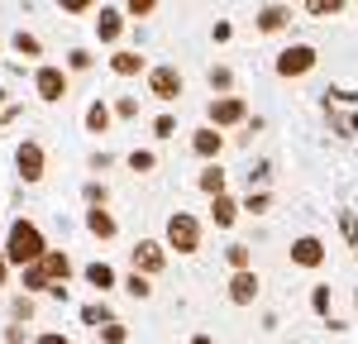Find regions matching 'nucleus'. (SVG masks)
I'll use <instances>...</instances> for the list:
<instances>
[{
    "label": "nucleus",
    "mask_w": 358,
    "mask_h": 344,
    "mask_svg": "<svg viewBox=\"0 0 358 344\" xmlns=\"http://www.w3.org/2000/svg\"><path fill=\"white\" fill-rule=\"evenodd\" d=\"M5 258H10V268H24V263H34V258H43V249H48V239H43V229L34 225V220H15V225L5 229Z\"/></svg>",
    "instance_id": "nucleus-1"
},
{
    "label": "nucleus",
    "mask_w": 358,
    "mask_h": 344,
    "mask_svg": "<svg viewBox=\"0 0 358 344\" xmlns=\"http://www.w3.org/2000/svg\"><path fill=\"white\" fill-rule=\"evenodd\" d=\"M67 91H72V72H67V67H57V62H38V67H34V96H38L43 106H62Z\"/></svg>",
    "instance_id": "nucleus-2"
},
{
    "label": "nucleus",
    "mask_w": 358,
    "mask_h": 344,
    "mask_svg": "<svg viewBox=\"0 0 358 344\" xmlns=\"http://www.w3.org/2000/svg\"><path fill=\"white\" fill-rule=\"evenodd\" d=\"M163 244L177 249V254H196L201 249V220L192 210H172L167 215V229H163Z\"/></svg>",
    "instance_id": "nucleus-3"
},
{
    "label": "nucleus",
    "mask_w": 358,
    "mask_h": 344,
    "mask_svg": "<svg viewBox=\"0 0 358 344\" xmlns=\"http://www.w3.org/2000/svg\"><path fill=\"white\" fill-rule=\"evenodd\" d=\"M38 268H43V278H48V296H67V282H72V273H77V263L67 258V249H43V258H34Z\"/></svg>",
    "instance_id": "nucleus-4"
},
{
    "label": "nucleus",
    "mask_w": 358,
    "mask_h": 344,
    "mask_svg": "<svg viewBox=\"0 0 358 344\" xmlns=\"http://www.w3.org/2000/svg\"><path fill=\"white\" fill-rule=\"evenodd\" d=\"M143 77H148V96H153V101H163V106H172V101H182V91H187V82H182V72H177L172 62H158V67H148Z\"/></svg>",
    "instance_id": "nucleus-5"
},
{
    "label": "nucleus",
    "mask_w": 358,
    "mask_h": 344,
    "mask_svg": "<svg viewBox=\"0 0 358 344\" xmlns=\"http://www.w3.org/2000/svg\"><path fill=\"white\" fill-rule=\"evenodd\" d=\"M15 168H20V177H24L29 187H34V182H43V172H48V153H43V143L24 139L20 148H15Z\"/></svg>",
    "instance_id": "nucleus-6"
},
{
    "label": "nucleus",
    "mask_w": 358,
    "mask_h": 344,
    "mask_svg": "<svg viewBox=\"0 0 358 344\" xmlns=\"http://www.w3.org/2000/svg\"><path fill=\"white\" fill-rule=\"evenodd\" d=\"M315 62H320V53H315L310 43H292V48L277 53V77H306Z\"/></svg>",
    "instance_id": "nucleus-7"
},
{
    "label": "nucleus",
    "mask_w": 358,
    "mask_h": 344,
    "mask_svg": "<svg viewBox=\"0 0 358 344\" xmlns=\"http://www.w3.org/2000/svg\"><path fill=\"white\" fill-rule=\"evenodd\" d=\"M206 115H210V124H215V129H234V124H244V120H248V106L239 101V96H229V91H224V96H215V101L206 106Z\"/></svg>",
    "instance_id": "nucleus-8"
},
{
    "label": "nucleus",
    "mask_w": 358,
    "mask_h": 344,
    "mask_svg": "<svg viewBox=\"0 0 358 344\" xmlns=\"http://www.w3.org/2000/svg\"><path fill=\"white\" fill-rule=\"evenodd\" d=\"M129 263H134V273L158 278V273L167 268V244H158V239H138L134 249H129Z\"/></svg>",
    "instance_id": "nucleus-9"
},
{
    "label": "nucleus",
    "mask_w": 358,
    "mask_h": 344,
    "mask_svg": "<svg viewBox=\"0 0 358 344\" xmlns=\"http://www.w3.org/2000/svg\"><path fill=\"white\" fill-rule=\"evenodd\" d=\"M258 292H263L258 273H253V268H234V278H229V301H234V306H253Z\"/></svg>",
    "instance_id": "nucleus-10"
},
{
    "label": "nucleus",
    "mask_w": 358,
    "mask_h": 344,
    "mask_svg": "<svg viewBox=\"0 0 358 344\" xmlns=\"http://www.w3.org/2000/svg\"><path fill=\"white\" fill-rule=\"evenodd\" d=\"M124 24H129V15H124V10H110V5H101L96 38H101V43H120V38H124Z\"/></svg>",
    "instance_id": "nucleus-11"
},
{
    "label": "nucleus",
    "mask_w": 358,
    "mask_h": 344,
    "mask_svg": "<svg viewBox=\"0 0 358 344\" xmlns=\"http://www.w3.org/2000/svg\"><path fill=\"white\" fill-rule=\"evenodd\" d=\"M292 263H296V268H320V263H325V239L301 234V239L292 244Z\"/></svg>",
    "instance_id": "nucleus-12"
},
{
    "label": "nucleus",
    "mask_w": 358,
    "mask_h": 344,
    "mask_svg": "<svg viewBox=\"0 0 358 344\" xmlns=\"http://www.w3.org/2000/svg\"><path fill=\"white\" fill-rule=\"evenodd\" d=\"M110 72L115 77H143V72H148V57L138 53V48H115L110 53Z\"/></svg>",
    "instance_id": "nucleus-13"
},
{
    "label": "nucleus",
    "mask_w": 358,
    "mask_h": 344,
    "mask_svg": "<svg viewBox=\"0 0 358 344\" xmlns=\"http://www.w3.org/2000/svg\"><path fill=\"white\" fill-rule=\"evenodd\" d=\"M220 148H224V134L215 129V124H206V129H196V134H192V153H196V158H206V163H215Z\"/></svg>",
    "instance_id": "nucleus-14"
},
{
    "label": "nucleus",
    "mask_w": 358,
    "mask_h": 344,
    "mask_svg": "<svg viewBox=\"0 0 358 344\" xmlns=\"http://www.w3.org/2000/svg\"><path fill=\"white\" fill-rule=\"evenodd\" d=\"M86 229H91L96 239H115V234H120V220H115L106 206H86Z\"/></svg>",
    "instance_id": "nucleus-15"
},
{
    "label": "nucleus",
    "mask_w": 358,
    "mask_h": 344,
    "mask_svg": "<svg viewBox=\"0 0 358 344\" xmlns=\"http://www.w3.org/2000/svg\"><path fill=\"white\" fill-rule=\"evenodd\" d=\"M210 220H215L220 229H229L234 220H239V201L229 196V192H215V196H210Z\"/></svg>",
    "instance_id": "nucleus-16"
},
{
    "label": "nucleus",
    "mask_w": 358,
    "mask_h": 344,
    "mask_svg": "<svg viewBox=\"0 0 358 344\" xmlns=\"http://www.w3.org/2000/svg\"><path fill=\"white\" fill-rule=\"evenodd\" d=\"M82 124H86V134H106V129L115 124V110L106 106V101H91L86 115H82Z\"/></svg>",
    "instance_id": "nucleus-17"
},
{
    "label": "nucleus",
    "mask_w": 358,
    "mask_h": 344,
    "mask_svg": "<svg viewBox=\"0 0 358 344\" xmlns=\"http://www.w3.org/2000/svg\"><path fill=\"white\" fill-rule=\"evenodd\" d=\"M287 24H292V10H287V5H263V15H258V34H282Z\"/></svg>",
    "instance_id": "nucleus-18"
},
{
    "label": "nucleus",
    "mask_w": 358,
    "mask_h": 344,
    "mask_svg": "<svg viewBox=\"0 0 358 344\" xmlns=\"http://www.w3.org/2000/svg\"><path fill=\"white\" fill-rule=\"evenodd\" d=\"M86 282H91L96 292H101V296H106V292H115V287H120V278H115L110 263H86Z\"/></svg>",
    "instance_id": "nucleus-19"
},
{
    "label": "nucleus",
    "mask_w": 358,
    "mask_h": 344,
    "mask_svg": "<svg viewBox=\"0 0 358 344\" xmlns=\"http://www.w3.org/2000/svg\"><path fill=\"white\" fill-rule=\"evenodd\" d=\"M344 5L349 0H306V15L310 20H334V15H344Z\"/></svg>",
    "instance_id": "nucleus-20"
},
{
    "label": "nucleus",
    "mask_w": 358,
    "mask_h": 344,
    "mask_svg": "<svg viewBox=\"0 0 358 344\" xmlns=\"http://www.w3.org/2000/svg\"><path fill=\"white\" fill-rule=\"evenodd\" d=\"M10 43H15V53H20V57H43V43H38V34H29V29H20Z\"/></svg>",
    "instance_id": "nucleus-21"
},
{
    "label": "nucleus",
    "mask_w": 358,
    "mask_h": 344,
    "mask_svg": "<svg viewBox=\"0 0 358 344\" xmlns=\"http://www.w3.org/2000/svg\"><path fill=\"white\" fill-rule=\"evenodd\" d=\"M20 278H24V292H29V296L48 292V278H43V268H38V263H24V268H20Z\"/></svg>",
    "instance_id": "nucleus-22"
},
{
    "label": "nucleus",
    "mask_w": 358,
    "mask_h": 344,
    "mask_svg": "<svg viewBox=\"0 0 358 344\" xmlns=\"http://www.w3.org/2000/svg\"><path fill=\"white\" fill-rule=\"evenodd\" d=\"M124 292L138 296V301H148V296H153V278H148V273H129V278H124Z\"/></svg>",
    "instance_id": "nucleus-23"
},
{
    "label": "nucleus",
    "mask_w": 358,
    "mask_h": 344,
    "mask_svg": "<svg viewBox=\"0 0 358 344\" xmlns=\"http://www.w3.org/2000/svg\"><path fill=\"white\" fill-rule=\"evenodd\" d=\"M201 192H206V196L224 192V168H220V163H210V168L201 172Z\"/></svg>",
    "instance_id": "nucleus-24"
},
{
    "label": "nucleus",
    "mask_w": 358,
    "mask_h": 344,
    "mask_svg": "<svg viewBox=\"0 0 358 344\" xmlns=\"http://www.w3.org/2000/svg\"><path fill=\"white\" fill-rule=\"evenodd\" d=\"M224 263H229V268H253V249H248V244H229V249H224Z\"/></svg>",
    "instance_id": "nucleus-25"
},
{
    "label": "nucleus",
    "mask_w": 358,
    "mask_h": 344,
    "mask_svg": "<svg viewBox=\"0 0 358 344\" xmlns=\"http://www.w3.org/2000/svg\"><path fill=\"white\" fill-rule=\"evenodd\" d=\"M82 320H86V325H96V330H101V325L110 320V306H106V301H91V306H82Z\"/></svg>",
    "instance_id": "nucleus-26"
},
{
    "label": "nucleus",
    "mask_w": 358,
    "mask_h": 344,
    "mask_svg": "<svg viewBox=\"0 0 358 344\" xmlns=\"http://www.w3.org/2000/svg\"><path fill=\"white\" fill-rule=\"evenodd\" d=\"M124 340H129V330H124V325L110 315V320L101 325V344H124Z\"/></svg>",
    "instance_id": "nucleus-27"
},
{
    "label": "nucleus",
    "mask_w": 358,
    "mask_h": 344,
    "mask_svg": "<svg viewBox=\"0 0 358 344\" xmlns=\"http://www.w3.org/2000/svg\"><path fill=\"white\" fill-rule=\"evenodd\" d=\"M129 168H134V172H153V168H158V153H148V148H134V153H129Z\"/></svg>",
    "instance_id": "nucleus-28"
},
{
    "label": "nucleus",
    "mask_w": 358,
    "mask_h": 344,
    "mask_svg": "<svg viewBox=\"0 0 358 344\" xmlns=\"http://www.w3.org/2000/svg\"><path fill=\"white\" fill-rule=\"evenodd\" d=\"M153 10H158V0H124V15L129 20H148Z\"/></svg>",
    "instance_id": "nucleus-29"
},
{
    "label": "nucleus",
    "mask_w": 358,
    "mask_h": 344,
    "mask_svg": "<svg viewBox=\"0 0 358 344\" xmlns=\"http://www.w3.org/2000/svg\"><path fill=\"white\" fill-rule=\"evenodd\" d=\"M82 196H86V206H106V201H110V192H106V182H86Z\"/></svg>",
    "instance_id": "nucleus-30"
},
{
    "label": "nucleus",
    "mask_w": 358,
    "mask_h": 344,
    "mask_svg": "<svg viewBox=\"0 0 358 344\" xmlns=\"http://www.w3.org/2000/svg\"><path fill=\"white\" fill-rule=\"evenodd\" d=\"M91 62H96V57L86 53V48H72V53H67V72H91Z\"/></svg>",
    "instance_id": "nucleus-31"
},
{
    "label": "nucleus",
    "mask_w": 358,
    "mask_h": 344,
    "mask_svg": "<svg viewBox=\"0 0 358 344\" xmlns=\"http://www.w3.org/2000/svg\"><path fill=\"white\" fill-rule=\"evenodd\" d=\"M110 110H115V120H138V101H134V96H120Z\"/></svg>",
    "instance_id": "nucleus-32"
},
{
    "label": "nucleus",
    "mask_w": 358,
    "mask_h": 344,
    "mask_svg": "<svg viewBox=\"0 0 358 344\" xmlns=\"http://www.w3.org/2000/svg\"><path fill=\"white\" fill-rule=\"evenodd\" d=\"M57 10H62V15H91L96 0H57Z\"/></svg>",
    "instance_id": "nucleus-33"
},
{
    "label": "nucleus",
    "mask_w": 358,
    "mask_h": 344,
    "mask_svg": "<svg viewBox=\"0 0 358 344\" xmlns=\"http://www.w3.org/2000/svg\"><path fill=\"white\" fill-rule=\"evenodd\" d=\"M210 86H215V91H229V86H234V72H229V67H210Z\"/></svg>",
    "instance_id": "nucleus-34"
},
{
    "label": "nucleus",
    "mask_w": 358,
    "mask_h": 344,
    "mask_svg": "<svg viewBox=\"0 0 358 344\" xmlns=\"http://www.w3.org/2000/svg\"><path fill=\"white\" fill-rule=\"evenodd\" d=\"M172 134H177L172 115H158V120H153V139H172Z\"/></svg>",
    "instance_id": "nucleus-35"
},
{
    "label": "nucleus",
    "mask_w": 358,
    "mask_h": 344,
    "mask_svg": "<svg viewBox=\"0 0 358 344\" xmlns=\"http://www.w3.org/2000/svg\"><path fill=\"white\" fill-rule=\"evenodd\" d=\"M268 206H273V196H268V192H258V196H248L244 206H239V210H253V215H263Z\"/></svg>",
    "instance_id": "nucleus-36"
},
{
    "label": "nucleus",
    "mask_w": 358,
    "mask_h": 344,
    "mask_svg": "<svg viewBox=\"0 0 358 344\" xmlns=\"http://www.w3.org/2000/svg\"><path fill=\"white\" fill-rule=\"evenodd\" d=\"M24 340H29V325H20V320L5 325V344H24Z\"/></svg>",
    "instance_id": "nucleus-37"
},
{
    "label": "nucleus",
    "mask_w": 358,
    "mask_h": 344,
    "mask_svg": "<svg viewBox=\"0 0 358 344\" xmlns=\"http://www.w3.org/2000/svg\"><path fill=\"white\" fill-rule=\"evenodd\" d=\"M10 311H15V320H29V315H34V296H20V301H15V306H10Z\"/></svg>",
    "instance_id": "nucleus-38"
},
{
    "label": "nucleus",
    "mask_w": 358,
    "mask_h": 344,
    "mask_svg": "<svg viewBox=\"0 0 358 344\" xmlns=\"http://www.w3.org/2000/svg\"><path fill=\"white\" fill-rule=\"evenodd\" d=\"M310 306H315L320 315L330 311V287H315V296H310Z\"/></svg>",
    "instance_id": "nucleus-39"
},
{
    "label": "nucleus",
    "mask_w": 358,
    "mask_h": 344,
    "mask_svg": "<svg viewBox=\"0 0 358 344\" xmlns=\"http://www.w3.org/2000/svg\"><path fill=\"white\" fill-rule=\"evenodd\" d=\"M34 344H72V340H67L62 330H43V335H38V340H34Z\"/></svg>",
    "instance_id": "nucleus-40"
},
{
    "label": "nucleus",
    "mask_w": 358,
    "mask_h": 344,
    "mask_svg": "<svg viewBox=\"0 0 358 344\" xmlns=\"http://www.w3.org/2000/svg\"><path fill=\"white\" fill-rule=\"evenodd\" d=\"M10 273H15V268H10V258H5V249H0V292L10 287Z\"/></svg>",
    "instance_id": "nucleus-41"
},
{
    "label": "nucleus",
    "mask_w": 358,
    "mask_h": 344,
    "mask_svg": "<svg viewBox=\"0 0 358 344\" xmlns=\"http://www.w3.org/2000/svg\"><path fill=\"white\" fill-rule=\"evenodd\" d=\"M192 344H215V340H210V335H192Z\"/></svg>",
    "instance_id": "nucleus-42"
},
{
    "label": "nucleus",
    "mask_w": 358,
    "mask_h": 344,
    "mask_svg": "<svg viewBox=\"0 0 358 344\" xmlns=\"http://www.w3.org/2000/svg\"><path fill=\"white\" fill-rule=\"evenodd\" d=\"M0 101H5V91H0Z\"/></svg>",
    "instance_id": "nucleus-43"
},
{
    "label": "nucleus",
    "mask_w": 358,
    "mask_h": 344,
    "mask_svg": "<svg viewBox=\"0 0 358 344\" xmlns=\"http://www.w3.org/2000/svg\"><path fill=\"white\" fill-rule=\"evenodd\" d=\"M354 5H358V0H354Z\"/></svg>",
    "instance_id": "nucleus-44"
}]
</instances>
